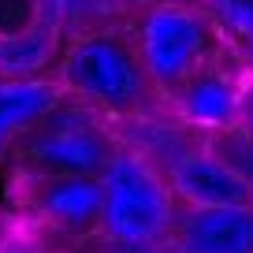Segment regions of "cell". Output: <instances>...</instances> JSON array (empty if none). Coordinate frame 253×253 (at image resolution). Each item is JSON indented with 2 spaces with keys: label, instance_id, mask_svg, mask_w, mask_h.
Segmentation results:
<instances>
[{
  "label": "cell",
  "instance_id": "277c9868",
  "mask_svg": "<svg viewBox=\"0 0 253 253\" xmlns=\"http://www.w3.org/2000/svg\"><path fill=\"white\" fill-rule=\"evenodd\" d=\"M116 149L119 138L112 134L108 119L67 97L11 149L8 160H15V171L30 179H101Z\"/></svg>",
  "mask_w": 253,
  "mask_h": 253
},
{
  "label": "cell",
  "instance_id": "9c48e42d",
  "mask_svg": "<svg viewBox=\"0 0 253 253\" xmlns=\"http://www.w3.org/2000/svg\"><path fill=\"white\" fill-rule=\"evenodd\" d=\"M108 123H112V134L119 138V145L142 153V157L153 160L157 168H171L182 153L205 145V134L190 130V126L168 108V101L157 104V108H149V112H134V116H123V119H108Z\"/></svg>",
  "mask_w": 253,
  "mask_h": 253
},
{
  "label": "cell",
  "instance_id": "7c38bea8",
  "mask_svg": "<svg viewBox=\"0 0 253 253\" xmlns=\"http://www.w3.org/2000/svg\"><path fill=\"white\" fill-rule=\"evenodd\" d=\"M45 19L67 45L82 34L130 23V0H45Z\"/></svg>",
  "mask_w": 253,
  "mask_h": 253
},
{
  "label": "cell",
  "instance_id": "ac0fdd59",
  "mask_svg": "<svg viewBox=\"0 0 253 253\" xmlns=\"http://www.w3.org/2000/svg\"><path fill=\"white\" fill-rule=\"evenodd\" d=\"M11 235H15V220H11V216H8V212H0V246L8 242V238H11Z\"/></svg>",
  "mask_w": 253,
  "mask_h": 253
},
{
  "label": "cell",
  "instance_id": "30bf717a",
  "mask_svg": "<svg viewBox=\"0 0 253 253\" xmlns=\"http://www.w3.org/2000/svg\"><path fill=\"white\" fill-rule=\"evenodd\" d=\"M63 101H67V93L52 75H45V79H0V157H11V149L41 119L52 116Z\"/></svg>",
  "mask_w": 253,
  "mask_h": 253
},
{
  "label": "cell",
  "instance_id": "2e32d148",
  "mask_svg": "<svg viewBox=\"0 0 253 253\" xmlns=\"http://www.w3.org/2000/svg\"><path fill=\"white\" fill-rule=\"evenodd\" d=\"M0 253H56V250H52V246H45L38 235H26V231L15 227V235L0 246Z\"/></svg>",
  "mask_w": 253,
  "mask_h": 253
},
{
  "label": "cell",
  "instance_id": "7a4b0ae2",
  "mask_svg": "<svg viewBox=\"0 0 253 253\" xmlns=\"http://www.w3.org/2000/svg\"><path fill=\"white\" fill-rule=\"evenodd\" d=\"M101 242L116 246L119 253H168V238L179 220V201L164 168L119 145L101 175Z\"/></svg>",
  "mask_w": 253,
  "mask_h": 253
},
{
  "label": "cell",
  "instance_id": "8fae6325",
  "mask_svg": "<svg viewBox=\"0 0 253 253\" xmlns=\"http://www.w3.org/2000/svg\"><path fill=\"white\" fill-rule=\"evenodd\" d=\"M63 52V38L52 23H38L23 34L0 38V79H45Z\"/></svg>",
  "mask_w": 253,
  "mask_h": 253
},
{
  "label": "cell",
  "instance_id": "9a60e30c",
  "mask_svg": "<svg viewBox=\"0 0 253 253\" xmlns=\"http://www.w3.org/2000/svg\"><path fill=\"white\" fill-rule=\"evenodd\" d=\"M45 23V0H0V38Z\"/></svg>",
  "mask_w": 253,
  "mask_h": 253
},
{
  "label": "cell",
  "instance_id": "8992f818",
  "mask_svg": "<svg viewBox=\"0 0 253 253\" xmlns=\"http://www.w3.org/2000/svg\"><path fill=\"white\" fill-rule=\"evenodd\" d=\"M101 201L104 190L101 179H30L19 175V205L34 223L56 231L67 238H86L97 235L101 223Z\"/></svg>",
  "mask_w": 253,
  "mask_h": 253
},
{
  "label": "cell",
  "instance_id": "e0dca14e",
  "mask_svg": "<svg viewBox=\"0 0 253 253\" xmlns=\"http://www.w3.org/2000/svg\"><path fill=\"white\" fill-rule=\"evenodd\" d=\"M242 130H250L253 134V82H250V93H246V104H242Z\"/></svg>",
  "mask_w": 253,
  "mask_h": 253
},
{
  "label": "cell",
  "instance_id": "52a82bcc",
  "mask_svg": "<svg viewBox=\"0 0 253 253\" xmlns=\"http://www.w3.org/2000/svg\"><path fill=\"white\" fill-rule=\"evenodd\" d=\"M171 194L186 209H223V205H253V194L209 145L182 153L171 168H164Z\"/></svg>",
  "mask_w": 253,
  "mask_h": 253
},
{
  "label": "cell",
  "instance_id": "3957f363",
  "mask_svg": "<svg viewBox=\"0 0 253 253\" xmlns=\"http://www.w3.org/2000/svg\"><path fill=\"white\" fill-rule=\"evenodd\" d=\"M126 26L145 75L164 101L223 52L216 26L194 0H153Z\"/></svg>",
  "mask_w": 253,
  "mask_h": 253
},
{
  "label": "cell",
  "instance_id": "5b68a950",
  "mask_svg": "<svg viewBox=\"0 0 253 253\" xmlns=\"http://www.w3.org/2000/svg\"><path fill=\"white\" fill-rule=\"evenodd\" d=\"M253 82V67H246L238 56L223 48L216 60H209L190 82H182L171 97L168 108L198 134H220L235 130L242 123V104Z\"/></svg>",
  "mask_w": 253,
  "mask_h": 253
},
{
  "label": "cell",
  "instance_id": "4fadbf2b",
  "mask_svg": "<svg viewBox=\"0 0 253 253\" xmlns=\"http://www.w3.org/2000/svg\"><path fill=\"white\" fill-rule=\"evenodd\" d=\"M216 26L223 48L253 67V0H194Z\"/></svg>",
  "mask_w": 253,
  "mask_h": 253
},
{
  "label": "cell",
  "instance_id": "ba28073f",
  "mask_svg": "<svg viewBox=\"0 0 253 253\" xmlns=\"http://www.w3.org/2000/svg\"><path fill=\"white\" fill-rule=\"evenodd\" d=\"M168 253H253V205L186 209L168 238Z\"/></svg>",
  "mask_w": 253,
  "mask_h": 253
},
{
  "label": "cell",
  "instance_id": "6da1fadb",
  "mask_svg": "<svg viewBox=\"0 0 253 253\" xmlns=\"http://www.w3.org/2000/svg\"><path fill=\"white\" fill-rule=\"evenodd\" d=\"M52 79L71 101L101 112L104 119H123L164 104L142 67L130 26H104L67 41L52 67Z\"/></svg>",
  "mask_w": 253,
  "mask_h": 253
},
{
  "label": "cell",
  "instance_id": "5bb4252c",
  "mask_svg": "<svg viewBox=\"0 0 253 253\" xmlns=\"http://www.w3.org/2000/svg\"><path fill=\"white\" fill-rule=\"evenodd\" d=\"M205 145L246 182V186H250V194H253V134L250 130H242V126L220 130V134H209Z\"/></svg>",
  "mask_w": 253,
  "mask_h": 253
}]
</instances>
